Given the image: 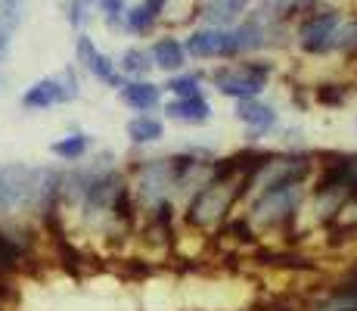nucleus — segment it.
Instances as JSON below:
<instances>
[{
    "label": "nucleus",
    "instance_id": "5",
    "mask_svg": "<svg viewBox=\"0 0 357 311\" xmlns=\"http://www.w3.org/2000/svg\"><path fill=\"white\" fill-rule=\"evenodd\" d=\"M130 187V199H134L137 209H153L159 203H168V196L177 190V175H174V165L168 159H146L140 162L128 178Z\"/></svg>",
    "mask_w": 357,
    "mask_h": 311
},
{
    "label": "nucleus",
    "instance_id": "24",
    "mask_svg": "<svg viewBox=\"0 0 357 311\" xmlns=\"http://www.w3.org/2000/svg\"><path fill=\"white\" fill-rule=\"evenodd\" d=\"M13 34L16 31H10L6 25H0V66H3L6 57H10V50H13Z\"/></svg>",
    "mask_w": 357,
    "mask_h": 311
},
{
    "label": "nucleus",
    "instance_id": "14",
    "mask_svg": "<svg viewBox=\"0 0 357 311\" xmlns=\"http://www.w3.org/2000/svg\"><path fill=\"white\" fill-rule=\"evenodd\" d=\"M149 57H153V66L162 68V72L168 75H177L187 68V50H183V41H177L174 34H162L159 41L153 44V50H149Z\"/></svg>",
    "mask_w": 357,
    "mask_h": 311
},
{
    "label": "nucleus",
    "instance_id": "20",
    "mask_svg": "<svg viewBox=\"0 0 357 311\" xmlns=\"http://www.w3.org/2000/svg\"><path fill=\"white\" fill-rule=\"evenodd\" d=\"M53 78H56L59 94H63V106H68V103H75L81 96V78H78V68H75V66L59 68Z\"/></svg>",
    "mask_w": 357,
    "mask_h": 311
},
{
    "label": "nucleus",
    "instance_id": "15",
    "mask_svg": "<svg viewBox=\"0 0 357 311\" xmlns=\"http://www.w3.org/2000/svg\"><path fill=\"white\" fill-rule=\"evenodd\" d=\"M125 131L134 147H149V143H159L165 137V124L155 119V115H134Z\"/></svg>",
    "mask_w": 357,
    "mask_h": 311
},
{
    "label": "nucleus",
    "instance_id": "6",
    "mask_svg": "<svg viewBox=\"0 0 357 311\" xmlns=\"http://www.w3.org/2000/svg\"><path fill=\"white\" fill-rule=\"evenodd\" d=\"M75 62H78L93 81L112 87V91H119V87L125 85V75L119 72L115 59L109 57V53H102L97 47V41H93L87 31H78V38H75Z\"/></svg>",
    "mask_w": 357,
    "mask_h": 311
},
{
    "label": "nucleus",
    "instance_id": "16",
    "mask_svg": "<svg viewBox=\"0 0 357 311\" xmlns=\"http://www.w3.org/2000/svg\"><path fill=\"white\" fill-rule=\"evenodd\" d=\"M119 72L125 75V81H140V78H149V72H153V57H149V50H143V47H128L125 53L119 57Z\"/></svg>",
    "mask_w": 357,
    "mask_h": 311
},
{
    "label": "nucleus",
    "instance_id": "12",
    "mask_svg": "<svg viewBox=\"0 0 357 311\" xmlns=\"http://www.w3.org/2000/svg\"><path fill=\"white\" fill-rule=\"evenodd\" d=\"M165 115H168L171 122L199 128V124H208L211 103L205 100V96H174L171 103H165Z\"/></svg>",
    "mask_w": 357,
    "mask_h": 311
},
{
    "label": "nucleus",
    "instance_id": "4",
    "mask_svg": "<svg viewBox=\"0 0 357 311\" xmlns=\"http://www.w3.org/2000/svg\"><path fill=\"white\" fill-rule=\"evenodd\" d=\"M273 66L258 59H243V62H224V66L211 68V85L218 94L230 96V100H252L271 85Z\"/></svg>",
    "mask_w": 357,
    "mask_h": 311
},
{
    "label": "nucleus",
    "instance_id": "1",
    "mask_svg": "<svg viewBox=\"0 0 357 311\" xmlns=\"http://www.w3.org/2000/svg\"><path fill=\"white\" fill-rule=\"evenodd\" d=\"M305 205V184H283V187H267L252 196L249 205V227L255 233L261 231H277V227H286L289 221L301 212Z\"/></svg>",
    "mask_w": 357,
    "mask_h": 311
},
{
    "label": "nucleus",
    "instance_id": "23",
    "mask_svg": "<svg viewBox=\"0 0 357 311\" xmlns=\"http://www.w3.org/2000/svg\"><path fill=\"white\" fill-rule=\"evenodd\" d=\"M125 10H128L125 0H100V16L106 22V29H121Z\"/></svg>",
    "mask_w": 357,
    "mask_h": 311
},
{
    "label": "nucleus",
    "instance_id": "21",
    "mask_svg": "<svg viewBox=\"0 0 357 311\" xmlns=\"http://www.w3.org/2000/svg\"><path fill=\"white\" fill-rule=\"evenodd\" d=\"M25 10H29V0H0V25H6L10 31L22 29Z\"/></svg>",
    "mask_w": 357,
    "mask_h": 311
},
{
    "label": "nucleus",
    "instance_id": "9",
    "mask_svg": "<svg viewBox=\"0 0 357 311\" xmlns=\"http://www.w3.org/2000/svg\"><path fill=\"white\" fill-rule=\"evenodd\" d=\"M236 119L245 124V137H249V140H261V137H267L277 128L280 115L271 103L252 96V100H236Z\"/></svg>",
    "mask_w": 357,
    "mask_h": 311
},
{
    "label": "nucleus",
    "instance_id": "22",
    "mask_svg": "<svg viewBox=\"0 0 357 311\" xmlns=\"http://www.w3.org/2000/svg\"><path fill=\"white\" fill-rule=\"evenodd\" d=\"M333 50L357 53V19H351V22H345V19H342V25L333 34Z\"/></svg>",
    "mask_w": 357,
    "mask_h": 311
},
{
    "label": "nucleus",
    "instance_id": "8",
    "mask_svg": "<svg viewBox=\"0 0 357 311\" xmlns=\"http://www.w3.org/2000/svg\"><path fill=\"white\" fill-rule=\"evenodd\" d=\"M183 50L193 59H233V44H230V29H196L187 34Z\"/></svg>",
    "mask_w": 357,
    "mask_h": 311
},
{
    "label": "nucleus",
    "instance_id": "17",
    "mask_svg": "<svg viewBox=\"0 0 357 311\" xmlns=\"http://www.w3.org/2000/svg\"><path fill=\"white\" fill-rule=\"evenodd\" d=\"M155 25H159V19H155L143 3L128 6L125 19H121V29H125L128 34H134V38H146V34H153Z\"/></svg>",
    "mask_w": 357,
    "mask_h": 311
},
{
    "label": "nucleus",
    "instance_id": "2",
    "mask_svg": "<svg viewBox=\"0 0 357 311\" xmlns=\"http://www.w3.org/2000/svg\"><path fill=\"white\" fill-rule=\"evenodd\" d=\"M38 221L6 218L0 221V280H16L29 271L38 255Z\"/></svg>",
    "mask_w": 357,
    "mask_h": 311
},
{
    "label": "nucleus",
    "instance_id": "18",
    "mask_svg": "<svg viewBox=\"0 0 357 311\" xmlns=\"http://www.w3.org/2000/svg\"><path fill=\"white\" fill-rule=\"evenodd\" d=\"M100 13V0H66V22L75 31H84Z\"/></svg>",
    "mask_w": 357,
    "mask_h": 311
},
{
    "label": "nucleus",
    "instance_id": "3",
    "mask_svg": "<svg viewBox=\"0 0 357 311\" xmlns=\"http://www.w3.org/2000/svg\"><path fill=\"white\" fill-rule=\"evenodd\" d=\"M38 190V165L3 162L0 165V221L29 218Z\"/></svg>",
    "mask_w": 357,
    "mask_h": 311
},
{
    "label": "nucleus",
    "instance_id": "7",
    "mask_svg": "<svg viewBox=\"0 0 357 311\" xmlns=\"http://www.w3.org/2000/svg\"><path fill=\"white\" fill-rule=\"evenodd\" d=\"M342 25V13L339 10H311L298 25V47L305 53L324 57L333 50V34Z\"/></svg>",
    "mask_w": 357,
    "mask_h": 311
},
{
    "label": "nucleus",
    "instance_id": "13",
    "mask_svg": "<svg viewBox=\"0 0 357 311\" xmlns=\"http://www.w3.org/2000/svg\"><path fill=\"white\" fill-rule=\"evenodd\" d=\"M91 153H93V137L87 134V131H68V134L56 137V140L50 143V156L66 165L84 162Z\"/></svg>",
    "mask_w": 357,
    "mask_h": 311
},
{
    "label": "nucleus",
    "instance_id": "19",
    "mask_svg": "<svg viewBox=\"0 0 357 311\" xmlns=\"http://www.w3.org/2000/svg\"><path fill=\"white\" fill-rule=\"evenodd\" d=\"M165 91L174 96H202V75L199 72H177L168 78Z\"/></svg>",
    "mask_w": 357,
    "mask_h": 311
},
{
    "label": "nucleus",
    "instance_id": "11",
    "mask_svg": "<svg viewBox=\"0 0 357 311\" xmlns=\"http://www.w3.org/2000/svg\"><path fill=\"white\" fill-rule=\"evenodd\" d=\"M19 106H22L25 113H47V109H53V106H63V94H59L56 78L47 75V78L31 81L22 91V96H19Z\"/></svg>",
    "mask_w": 357,
    "mask_h": 311
},
{
    "label": "nucleus",
    "instance_id": "10",
    "mask_svg": "<svg viewBox=\"0 0 357 311\" xmlns=\"http://www.w3.org/2000/svg\"><path fill=\"white\" fill-rule=\"evenodd\" d=\"M119 100L125 103L128 109H134L137 115H149L153 109L162 106V87L153 85L149 78L125 81V85L119 87Z\"/></svg>",
    "mask_w": 357,
    "mask_h": 311
}]
</instances>
